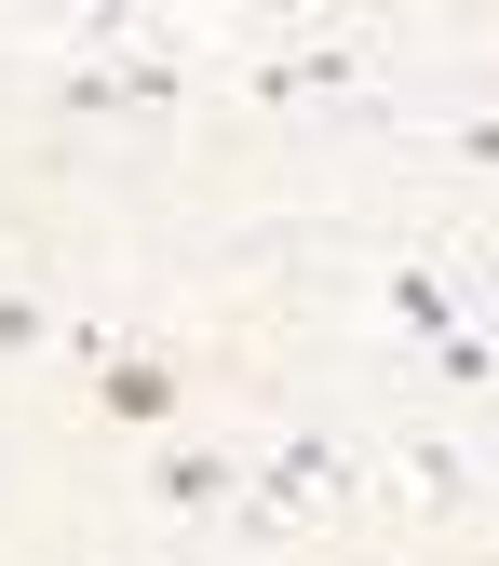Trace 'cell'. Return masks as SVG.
<instances>
[{
	"label": "cell",
	"instance_id": "5",
	"mask_svg": "<svg viewBox=\"0 0 499 566\" xmlns=\"http://www.w3.org/2000/svg\"><path fill=\"white\" fill-rule=\"evenodd\" d=\"M459 149H472V163H499V122H472V135H459Z\"/></svg>",
	"mask_w": 499,
	"mask_h": 566
},
{
	"label": "cell",
	"instance_id": "2",
	"mask_svg": "<svg viewBox=\"0 0 499 566\" xmlns=\"http://www.w3.org/2000/svg\"><path fill=\"white\" fill-rule=\"evenodd\" d=\"M243 459H163V500H230Z\"/></svg>",
	"mask_w": 499,
	"mask_h": 566
},
{
	"label": "cell",
	"instance_id": "1",
	"mask_svg": "<svg viewBox=\"0 0 499 566\" xmlns=\"http://www.w3.org/2000/svg\"><path fill=\"white\" fill-rule=\"evenodd\" d=\"M270 500H283V513H311V500H337V446H283V472H270Z\"/></svg>",
	"mask_w": 499,
	"mask_h": 566
},
{
	"label": "cell",
	"instance_id": "4",
	"mask_svg": "<svg viewBox=\"0 0 499 566\" xmlns=\"http://www.w3.org/2000/svg\"><path fill=\"white\" fill-rule=\"evenodd\" d=\"M28 337H41V311H28V297H0V350H28Z\"/></svg>",
	"mask_w": 499,
	"mask_h": 566
},
{
	"label": "cell",
	"instance_id": "3",
	"mask_svg": "<svg viewBox=\"0 0 499 566\" xmlns=\"http://www.w3.org/2000/svg\"><path fill=\"white\" fill-rule=\"evenodd\" d=\"M163 391H176L163 365H108V405H122V418H163Z\"/></svg>",
	"mask_w": 499,
	"mask_h": 566
}]
</instances>
